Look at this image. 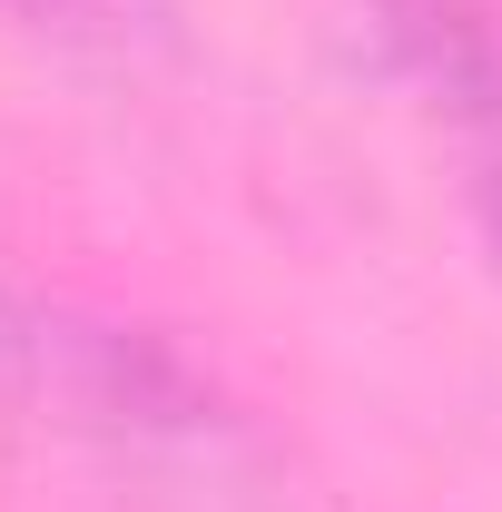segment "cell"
I'll return each mask as SVG.
<instances>
[{"instance_id":"6da1fadb","label":"cell","mask_w":502,"mask_h":512,"mask_svg":"<svg viewBox=\"0 0 502 512\" xmlns=\"http://www.w3.org/2000/svg\"><path fill=\"white\" fill-rule=\"evenodd\" d=\"M30 384L60 404V424H79L109 453H207L227 434V394L158 325H30Z\"/></svg>"},{"instance_id":"7a4b0ae2","label":"cell","mask_w":502,"mask_h":512,"mask_svg":"<svg viewBox=\"0 0 502 512\" xmlns=\"http://www.w3.org/2000/svg\"><path fill=\"white\" fill-rule=\"evenodd\" d=\"M315 40L355 89L463 138L502 128V10L493 0H315Z\"/></svg>"},{"instance_id":"3957f363","label":"cell","mask_w":502,"mask_h":512,"mask_svg":"<svg viewBox=\"0 0 502 512\" xmlns=\"http://www.w3.org/2000/svg\"><path fill=\"white\" fill-rule=\"evenodd\" d=\"M463 197H473V237H483V256L502 266V128L473 138V188H463Z\"/></svg>"},{"instance_id":"277c9868","label":"cell","mask_w":502,"mask_h":512,"mask_svg":"<svg viewBox=\"0 0 502 512\" xmlns=\"http://www.w3.org/2000/svg\"><path fill=\"white\" fill-rule=\"evenodd\" d=\"M30 384V316L0 296V394H20Z\"/></svg>"},{"instance_id":"5b68a950","label":"cell","mask_w":502,"mask_h":512,"mask_svg":"<svg viewBox=\"0 0 502 512\" xmlns=\"http://www.w3.org/2000/svg\"><path fill=\"white\" fill-rule=\"evenodd\" d=\"M30 10H40V20H50V10H60V20H99V10H119V0H30Z\"/></svg>"}]
</instances>
